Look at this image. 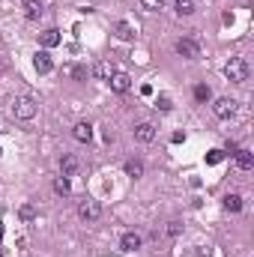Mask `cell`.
I'll list each match as a JSON object with an SVG mask.
<instances>
[{"mask_svg": "<svg viewBox=\"0 0 254 257\" xmlns=\"http://www.w3.org/2000/svg\"><path fill=\"white\" fill-rule=\"evenodd\" d=\"M66 75H72V78H78V81H84L87 78V69H81V66H63Z\"/></svg>", "mask_w": 254, "mask_h": 257, "instance_id": "21", "label": "cell"}, {"mask_svg": "<svg viewBox=\"0 0 254 257\" xmlns=\"http://www.w3.org/2000/svg\"><path fill=\"white\" fill-rule=\"evenodd\" d=\"M194 99H197V102H209V99H212V90H209L206 84H197V87H194Z\"/></svg>", "mask_w": 254, "mask_h": 257, "instance_id": "20", "label": "cell"}, {"mask_svg": "<svg viewBox=\"0 0 254 257\" xmlns=\"http://www.w3.org/2000/svg\"><path fill=\"white\" fill-rule=\"evenodd\" d=\"M114 33H117V39H123V42H132V39H135V27H132L129 21H117V24H114Z\"/></svg>", "mask_w": 254, "mask_h": 257, "instance_id": "14", "label": "cell"}, {"mask_svg": "<svg viewBox=\"0 0 254 257\" xmlns=\"http://www.w3.org/2000/svg\"><path fill=\"white\" fill-rule=\"evenodd\" d=\"M12 117H15V120H33V117H36V99L18 96V99L12 102Z\"/></svg>", "mask_w": 254, "mask_h": 257, "instance_id": "2", "label": "cell"}, {"mask_svg": "<svg viewBox=\"0 0 254 257\" xmlns=\"http://www.w3.org/2000/svg\"><path fill=\"white\" fill-rule=\"evenodd\" d=\"M72 138H75L78 144H90V141H93V126H90V123H78V126L72 128Z\"/></svg>", "mask_w": 254, "mask_h": 257, "instance_id": "11", "label": "cell"}, {"mask_svg": "<svg viewBox=\"0 0 254 257\" xmlns=\"http://www.w3.org/2000/svg\"><path fill=\"white\" fill-rule=\"evenodd\" d=\"M45 3H48V0H24V18L39 21V18L45 15Z\"/></svg>", "mask_w": 254, "mask_h": 257, "instance_id": "6", "label": "cell"}, {"mask_svg": "<svg viewBox=\"0 0 254 257\" xmlns=\"http://www.w3.org/2000/svg\"><path fill=\"white\" fill-rule=\"evenodd\" d=\"M221 159H224V150H212V153L206 156V165H218Z\"/></svg>", "mask_w": 254, "mask_h": 257, "instance_id": "25", "label": "cell"}, {"mask_svg": "<svg viewBox=\"0 0 254 257\" xmlns=\"http://www.w3.org/2000/svg\"><path fill=\"white\" fill-rule=\"evenodd\" d=\"M224 209L227 212H242V194H224Z\"/></svg>", "mask_w": 254, "mask_h": 257, "instance_id": "18", "label": "cell"}, {"mask_svg": "<svg viewBox=\"0 0 254 257\" xmlns=\"http://www.w3.org/2000/svg\"><path fill=\"white\" fill-rule=\"evenodd\" d=\"M39 42H42V48H54V45H60V30L48 27V30L39 36Z\"/></svg>", "mask_w": 254, "mask_h": 257, "instance_id": "16", "label": "cell"}, {"mask_svg": "<svg viewBox=\"0 0 254 257\" xmlns=\"http://www.w3.org/2000/svg\"><path fill=\"white\" fill-rule=\"evenodd\" d=\"M18 215H21L24 221H33V218H36V206H30V203H24V206L18 209Z\"/></svg>", "mask_w": 254, "mask_h": 257, "instance_id": "23", "label": "cell"}, {"mask_svg": "<svg viewBox=\"0 0 254 257\" xmlns=\"http://www.w3.org/2000/svg\"><path fill=\"white\" fill-rule=\"evenodd\" d=\"M180 230H183L180 221H168V236H180Z\"/></svg>", "mask_w": 254, "mask_h": 257, "instance_id": "27", "label": "cell"}, {"mask_svg": "<svg viewBox=\"0 0 254 257\" xmlns=\"http://www.w3.org/2000/svg\"><path fill=\"white\" fill-rule=\"evenodd\" d=\"M0 257H3V254H0Z\"/></svg>", "mask_w": 254, "mask_h": 257, "instance_id": "29", "label": "cell"}, {"mask_svg": "<svg viewBox=\"0 0 254 257\" xmlns=\"http://www.w3.org/2000/svg\"><path fill=\"white\" fill-rule=\"evenodd\" d=\"M0 153H3V150H0Z\"/></svg>", "mask_w": 254, "mask_h": 257, "instance_id": "28", "label": "cell"}, {"mask_svg": "<svg viewBox=\"0 0 254 257\" xmlns=\"http://www.w3.org/2000/svg\"><path fill=\"white\" fill-rule=\"evenodd\" d=\"M135 138H138L141 144H150V141L156 138V126H153V123H138V126H135Z\"/></svg>", "mask_w": 254, "mask_h": 257, "instance_id": "13", "label": "cell"}, {"mask_svg": "<svg viewBox=\"0 0 254 257\" xmlns=\"http://www.w3.org/2000/svg\"><path fill=\"white\" fill-rule=\"evenodd\" d=\"M141 233H135V230H129V233H123V239H120V248L123 251H138L141 248Z\"/></svg>", "mask_w": 254, "mask_h": 257, "instance_id": "12", "label": "cell"}, {"mask_svg": "<svg viewBox=\"0 0 254 257\" xmlns=\"http://www.w3.org/2000/svg\"><path fill=\"white\" fill-rule=\"evenodd\" d=\"M78 218L87 221V224L99 221V218H102V203H99V200H90V197L81 200V203H78Z\"/></svg>", "mask_w": 254, "mask_h": 257, "instance_id": "3", "label": "cell"}, {"mask_svg": "<svg viewBox=\"0 0 254 257\" xmlns=\"http://www.w3.org/2000/svg\"><path fill=\"white\" fill-rule=\"evenodd\" d=\"M33 69H36L39 75H48V72L54 69V60H51V54H48V51H36V57H33Z\"/></svg>", "mask_w": 254, "mask_h": 257, "instance_id": "8", "label": "cell"}, {"mask_svg": "<svg viewBox=\"0 0 254 257\" xmlns=\"http://www.w3.org/2000/svg\"><path fill=\"white\" fill-rule=\"evenodd\" d=\"M93 75H96L99 81H111V75H114V66L108 63V60H99V63L93 66Z\"/></svg>", "mask_w": 254, "mask_h": 257, "instance_id": "15", "label": "cell"}, {"mask_svg": "<svg viewBox=\"0 0 254 257\" xmlns=\"http://www.w3.org/2000/svg\"><path fill=\"white\" fill-rule=\"evenodd\" d=\"M233 159H236V168H239V171H251L254 168V153L245 150V147H239V150L233 153Z\"/></svg>", "mask_w": 254, "mask_h": 257, "instance_id": "9", "label": "cell"}, {"mask_svg": "<svg viewBox=\"0 0 254 257\" xmlns=\"http://www.w3.org/2000/svg\"><path fill=\"white\" fill-rule=\"evenodd\" d=\"M123 168H126V174L132 180H141V177H144V162H141V159H129Z\"/></svg>", "mask_w": 254, "mask_h": 257, "instance_id": "17", "label": "cell"}, {"mask_svg": "<svg viewBox=\"0 0 254 257\" xmlns=\"http://www.w3.org/2000/svg\"><path fill=\"white\" fill-rule=\"evenodd\" d=\"M177 12L180 15H191L194 12V0H177Z\"/></svg>", "mask_w": 254, "mask_h": 257, "instance_id": "22", "label": "cell"}, {"mask_svg": "<svg viewBox=\"0 0 254 257\" xmlns=\"http://www.w3.org/2000/svg\"><path fill=\"white\" fill-rule=\"evenodd\" d=\"M108 84H111V90H114V93H120V96H123V93H129V90H132V78H129L126 72H114Z\"/></svg>", "mask_w": 254, "mask_h": 257, "instance_id": "7", "label": "cell"}, {"mask_svg": "<svg viewBox=\"0 0 254 257\" xmlns=\"http://www.w3.org/2000/svg\"><path fill=\"white\" fill-rule=\"evenodd\" d=\"M78 171H81L78 156H63V159H60V177H75Z\"/></svg>", "mask_w": 254, "mask_h": 257, "instance_id": "10", "label": "cell"}, {"mask_svg": "<svg viewBox=\"0 0 254 257\" xmlns=\"http://www.w3.org/2000/svg\"><path fill=\"white\" fill-rule=\"evenodd\" d=\"M156 108H159V111H171L174 105H171V99H168V96H159V99H156Z\"/></svg>", "mask_w": 254, "mask_h": 257, "instance_id": "26", "label": "cell"}, {"mask_svg": "<svg viewBox=\"0 0 254 257\" xmlns=\"http://www.w3.org/2000/svg\"><path fill=\"white\" fill-rule=\"evenodd\" d=\"M248 60L245 57H230L227 66H224V75H227V81H233V84H245L248 81Z\"/></svg>", "mask_w": 254, "mask_h": 257, "instance_id": "1", "label": "cell"}, {"mask_svg": "<svg viewBox=\"0 0 254 257\" xmlns=\"http://www.w3.org/2000/svg\"><path fill=\"white\" fill-rule=\"evenodd\" d=\"M177 54H180L183 60H197V57H200V42L191 39V36H183V39L177 42Z\"/></svg>", "mask_w": 254, "mask_h": 257, "instance_id": "4", "label": "cell"}, {"mask_svg": "<svg viewBox=\"0 0 254 257\" xmlns=\"http://www.w3.org/2000/svg\"><path fill=\"white\" fill-rule=\"evenodd\" d=\"M212 111H215V117H218V120H230V117L236 114V102H233V99H227V96H224V99H215Z\"/></svg>", "mask_w": 254, "mask_h": 257, "instance_id": "5", "label": "cell"}, {"mask_svg": "<svg viewBox=\"0 0 254 257\" xmlns=\"http://www.w3.org/2000/svg\"><path fill=\"white\" fill-rule=\"evenodd\" d=\"M162 3H165V0H141V6H144L147 12H159V9H162Z\"/></svg>", "mask_w": 254, "mask_h": 257, "instance_id": "24", "label": "cell"}, {"mask_svg": "<svg viewBox=\"0 0 254 257\" xmlns=\"http://www.w3.org/2000/svg\"><path fill=\"white\" fill-rule=\"evenodd\" d=\"M54 192L60 194V197H69V194H72V183H69V177H57V180H54Z\"/></svg>", "mask_w": 254, "mask_h": 257, "instance_id": "19", "label": "cell"}]
</instances>
